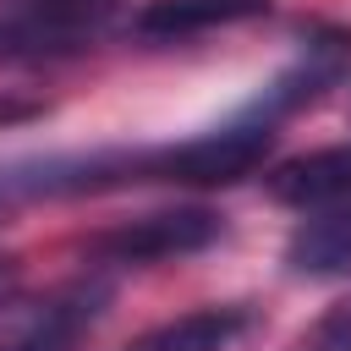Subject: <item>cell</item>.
<instances>
[{"mask_svg":"<svg viewBox=\"0 0 351 351\" xmlns=\"http://www.w3.org/2000/svg\"><path fill=\"white\" fill-rule=\"evenodd\" d=\"M274 148V126L258 115H236L214 132H197L170 148L126 154V181H181V186H230L252 176Z\"/></svg>","mask_w":351,"mask_h":351,"instance_id":"6da1fadb","label":"cell"},{"mask_svg":"<svg viewBox=\"0 0 351 351\" xmlns=\"http://www.w3.org/2000/svg\"><path fill=\"white\" fill-rule=\"evenodd\" d=\"M269 0H148L137 11V38H192V33H208V27H230V22H247V16H263Z\"/></svg>","mask_w":351,"mask_h":351,"instance_id":"52a82bcc","label":"cell"},{"mask_svg":"<svg viewBox=\"0 0 351 351\" xmlns=\"http://www.w3.org/2000/svg\"><path fill=\"white\" fill-rule=\"evenodd\" d=\"M307 351H351V302H340L307 340Z\"/></svg>","mask_w":351,"mask_h":351,"instance_id":"30bf717a","label":"cell"},{"mask_svg":"<svg viewBox=\"0 0 351 351\" xmlns=\"http://www.w3.org/2000/svg\"><path fill=\"white\" fill-rule=\"evenodd\" d=\"M16 280H22L16 258H0V307H11V296H16Z\"/></svg>","mask_w":351,"mask_h":351,"instance_id":"8fae6325","label":"cell"},{"mask_svg":"<svg viewBox=\"0 0 351 351\" xmlns=\"http://www.w3.org/2000/svg\"><path fill=\"white\" fill-rule=\"evenodd\" d=\"M110 296H115L110 274L93 269V274H82V280L49 291L44 302L11 313V318L0 324V351H77V340L104 318Z\"/></svg>","mask_w":351,"mask_h":351,"instance_id":"3957f363","label":"cell"},{"mask_svg":"<svg viewBox=\"0 0 351 351\" xmlns=\"http://www.w3.org/2000/svg\"><path fill=\"white\" fill-rule=\"evenodd\" d=\"M274 203L302 208V214H329V208H351V148H313L285 159L269 176Z\"/></svg>","mask_w":351,"mask_h":351,"instance_id":"8992f818","label":"cell"},{"mask_svg":"<svg viewBox=\"0 0 351 351\" xmlns=\"http://www.w3.org/2000/svg\"><path fill=\"white\" fill-rule=\"evenodd\" d=\"M27 115H38V104H22V99H0V126H5V121H27Z\"/></svg>","mask_w":351,"mask_h":351,"instance_id":"7c38bea8","label":"cell"},{"mask_svg":"<svg viewBox=\"0 0 351 351\" xmlns=\"http://www.w3.org/2000/svg\"><path fill=\"white\" fill-rule=\"evenodd\" d=\"M121 0H0V27L16 38L22 60L77 49L115 16Z\"/></svg>","mask_w":351,"mask_h":351,"instance_id":"277c9868","label":"cell"},{"mask_svg":"<svg viewBox=\"0 0 351 351\" xmlns=\"http://www.w3.org/2000/svg\"><path fill=\"white\" fill-rule=\"evenodd\" d=\"M219 236V214L214 208H154L137 219H121L110 230H99L88 241V258L99 269H143V263H170V258H192Z\"/></svg>","mask_w":351,"mask_h":351,"instance_id":"7a4b0ae2","label":"cell"},{"mask_svg":"<svg viewBox=\"0 0 351 351\" xmlns=\"http://www.w3.org/2000/svg\"><path fill=\"white\" fill-rule=\"evenodd\" d=\"M241 324H247L241 307H197V313H181V318L148 329L126 351H225L241 335Z\"/></svg>","mask_w":351,"mask_h":351,"instance_id":"9c48e42d","label":"cell"},{"mask_svg":"<svg viewBox=\"0 0 351 351\" xmlns=\"http://www.w3.org/2000/svg\"><path fill=\"white\" fill-rule=\"evenodd\" d=\"M340 77H351V33H313L307 44H302V55H296V66H285L258 99H252V110L247 115H258V121H280V115H291V110H302V104H313L324 88H335Z\"/></svg>","mask_w":351,"mask_h":351,"instance_id":"5b68a950","label":"cell"},{"mask_svg":"<svg viewBox=\"0 0 351 351\" xmlns=\"http://www.w3.org/2000/svg\"><path fill=\"white\" fill-rule=\"evenodd\" d=\"M291 274H351V208L307 214L285 241Z\"/></svg>","mask_w":351,"mask_h":351,"instance_id":"ba28073f","label":"cell"}]
</instances>
